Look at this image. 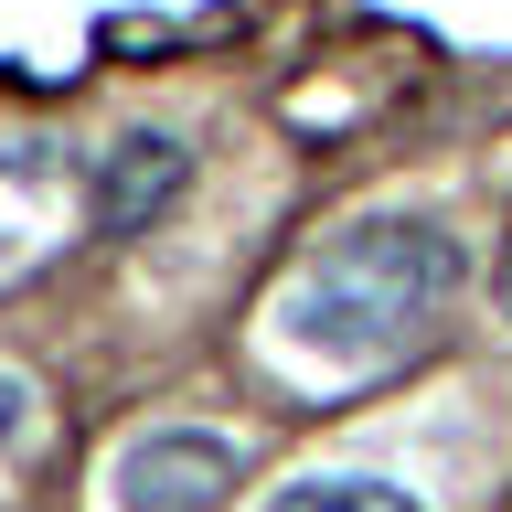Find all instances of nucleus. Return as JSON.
Segmentation results:
<instances>
[{"mask_svg": "<svg viewBox=\"0 0 512 512\" xmlns=\"http://www.w3.org/2000/svg\"><path fill=\"white\" fill-rule=\"evenodd\" d=\"M22 438V374H0V448Z\"/></svg>", "mask_w": 512, "mask_h": 512, "instance_id": "39448f33", "label": "nucleus"}, {"mask_svg": "<svg viewBox=\"0 0 512 512\" xmlns=\"http://www.w3.org/2000/svg\"><path fill=\"white\" fill-rule=\"evenodd\" d=\"M182 182H192L182 139H171V128H128L118 150L96 160V224H107V235H150V224L182 203Z\"/></svg>", "mask_w": 512, "mask_h": 512, "instance_id": "7ed1b4c3", "label": "nucleus"}, {"mask_svg": "<svg viewBox=\"0 0 512 512\" xmlns=\"http://www.w3.org/2000/svg\"><path fill=\"white\" fill-rule=\"evenodd\" d=\"M235 491V438L214 427H150L118 448V512H214Z\"/></svg>", "mask_w": 512, "mask_h": 512, "instance_id": "f03ea898", "label": "nucleus"}, {"mask_svg": "<svg viewBox=\"0 0 512 512\" xmlns=\"http://www.w3.org/2000/svg\"><path fill=\"white\" fill-rule=\"evenodd\" d=\"M267 512H416V502L384 491V480H299V491H278Z\"/></svg>", "mask_w": 512, "mask_h": 512, "instance_id": "20e7f679", "label": "nucleus"}, {"mask_svg": "<svg viewBox=\"0 0 512 512\" xmlns=\"http://www.w3.org/2000/svg\"><path fill=\"white\" fill-rule=\"evenodd\" d=\"M491 299H502V320H512V235H502V267H491Z\"/></svg>", "mask_w": 512, "mask_h": 512, "instance_id": "423d86ee", "label": "nucleus"}, {"mask_svg": "<svg viewBox=\"0 0 512 512\" xmlns=\"http://www.w3.org/2000/svg\"><path fill=\"white\" fill-rule=\"evenodd\" d=\"M459 278H470V256L427 214L342 224V235L288 278V342L320 352V363H384V352H406V342L438 331Z\"/></svg>", "mask_w": 512, "mask_h": 512, "instance_id": "f257e3e1", "label": "nucleus"}]
</instances>
